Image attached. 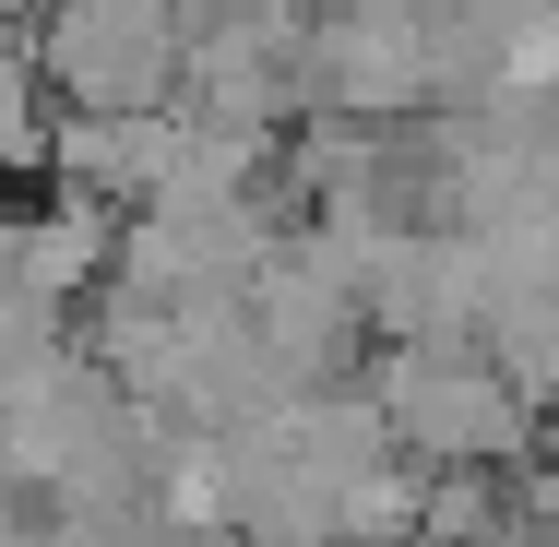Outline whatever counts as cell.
I'll return each instance as SVG.
<instances>
[{
    "label": "cell",
    "instance_id": "6da1fadb",
    "mask_svg": "<svg viewBox=\"0 0 559 547\" xmlns=\"http://www.w3.org/2000/svg\"><path fill=\"white\" fill-rule=\"evenodd\" d=\"M36 72L84 119H155L191 72V36H179L167 0H72V12H48Z\"/></svg>",
    "mask_w": 559,
    "mask_h": 547
},
{
    "label": "cell",
    "instance_id": "7a4b0ae2",
    "mask_svg": "<svg viewBox=\"0 0 559 547\" xmlns=\"http://www.w3.org/2000/svg\"><path fill=\"white\" fill-rule=\"evenodd\" d=\"M393 429L429 464H500V452H524V381L476 345H417L393 369Z\"/></svg>",
    "mask_w": 559,
    "mask_h": 547
}]
</instances>
